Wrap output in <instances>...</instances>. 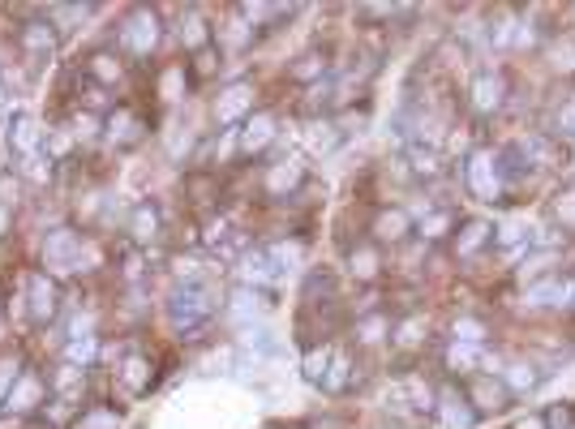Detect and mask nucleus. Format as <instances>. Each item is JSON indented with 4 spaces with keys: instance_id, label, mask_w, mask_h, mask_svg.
Masks as SVG:
<instances>
[{
    "instance_id": "nucleus-1",
    "label": "nucleus",
    "mask_w": 575,
    "mask_h": 429,
    "mask_svg": "<svg viewBox=\"0 0 575 429\" xmlns=\"http://www.w3.org/2000/svg\"><path fill=\"white\" fill-rule=\"evenodd\" d=\"M57 26L48 22V17H30V22H22V26L14 30V43L17 52L30 60V69H43L48 60L57 57Z\"/></svg>"
},
{
    "instance_id": "nucleus-2",
    "label": "nucleus",
    "mask_w": 575,
    "mask_h": 429,
    "mask_svg": "<svg viewBox=\"0 0 575 429\" xmlns=\"http://www.w3.org/2000/svg\"><path fill=\"white\" fill-rule=\"evenodd\" d=\"M60 279L52 271H30L27 275V309H30V322H39V327H48V322H57L60 318Z\"/></svg>"
},
{
    "instance_id": "nucleus-3",
    "label": "nucleus",
    "mask_w": 575,
    "mask_h": 429,
    "mask_svg": "<svg viewBox=\"0 0 575 429\" xmlns=\"http://www.w3.org/2000/svg\"><path fill=\"white\" fill-rule=\"evenodd\" d=\"M48 400H52V382L39 370H22L14 378V386H9V395H5V413L30 416V413H39Z\"/></svg>"
},
{
    "instance_id": "nucleus-4",
    "label": "nucleus",
    "mask_w": 575,
    "mask_h": 429,
    "mask_svg": "<svg viewBox=\"0 0 575 429\" xmlns=\"http://www.w3.org/2000/svg\"><path fill=\"white\" fill-rule=\"evenodd\" d=\"M116 43H121V52H129V57H138V60L151 57L154 47H159V14H151V9H129Z\"/></svg>"
},
{
    "instance_id": "nucleus-5",
    "label": "nucleus",
    "mask_w": 575,
    "mask_h": 429,
    "mask_svg": "<svg viewBox=\"0 0 575 429\" xmlns=\"http://www.w3.org/2000/svg\"><path fill=\"white\" fill-rule=\"evenodd\" d=\"M168 314H172V322H176L181 330H197L207 318L215 314L211 292H207V288H197V284L176 288V292H172V300H168Z\"/></svg>"
},
{
    "instance_id": "nucleus-6",
    "label": "nucleus",
    "mask_w": 575,
    "mask_h": 429,
    "mask_svg": "<svg viewBox=\"0 0 575 429\" xmlns=\"http://www.w3.org/2000/svg\"><path fill=\"white\" fill-rule=\"evenodd\" d=\"M82 249H86V241L78 236V232H69V228L48 232V241H43V257H48L52 275H57V271H78V275H82Z\"/></svg>"
},
{
    "instance_id": "nucleus-7",
    "label": "nucleus",
    "mask_w": 575,
    "mask_h": 429,
    "mask_svg": "<svg viewBox=\"0 0 575 429\" xmlns=\"http://www.w3.org/2000/svg\"><path fill=\"white\" fill-rule=\"evenodd\" d=\"M463 400L473 403V413H503L511 403V391L503 386V378H490V373H473L468 386H463Z\"/></svg>"
},
{
    "instance_id": "nucleus-8",
    "label": "nucleus",
    "mask_w": 575,
    "mask_h": 429,
    "mask_svg": "<svg viewBox=\"0 0 575 429\" xmlns=\"http://www.w3.org/2000/svg\"><path fill=\"white\" fill-rule=\"evenodd\" d=\"M412 228H417L412 211H404V206H382V211L374 214V224H369V236L378 245H404L408 236H412Z\"/></svg>"
},
{
    "instance_id": "nucleus-9",
    "label": "nucleus",
    "mask_w": 575,
    "mask_h": 429,
    "mask_svg": "<svg viewBox=\"0 0 575 429\" xmlns=\"http://www.w3.org/2000/svg\"><path fill=\"white\" fill-rule=\"evenodd\" d=\"M253 99H258V95H253L250 82H228L224 95H219V103H215V120L228 125V129L237 125V120H250V116H253Z\"/></svg>"
},
{
    "instance_id": "nucleus-10",
    "label": "nucleus",
    "mask_w": 575,
    "mask_h": 429,
    "mask_svg": "<svg viewBox=\"0 0 575 429\" xmlns=\"http://www.w3.org/2000/svg\"><path fill=\"white\" fill-rule=\"evenodd\" d=\"M463 181H468V189L477 194V198H498V189H503V172H498V163H494V155H473L468 159V168H463Z\"/></svg>"
},
{
    "instance_id": "nucleus-11",
    "label": "nucleus",
    "mask_w": 575,
    "mask_h": 429,
    "mask_svg": "<svg viewBox=\"0 0 575 429\" xmlns=\"http://www.w3.org/2000/svg\"><path fill=\"white\" fill-rule=\"evenodd\" d=\"M86 78H91L99 90L125 82V57H121L116 47H99V52H91V60H86Z\"/></svg>"
},
{
    "instance_id": "nucleus-12",
    "label": "nucleus",
    "mask_w": 575,
    "mask_h": 429,
    "mask_svg": "<svg viewBox=\"0 0 575 429\" xmlns=\"http://www.w3.org/2000/svg\"><path fill=\"white\" fill-rule=\"evenodd\" d=\"M159 232H164V219H159V206L154 202H138L133 211H129V224H125V236L129 245H151L159 241Z\"/></svg>"
},
{
    "instance_id": "nucleus-13",
    "label": "nucleus",
    "mask_w": 575,
    "mask_h": 429,
    "mask_svg": "<svg viewBox=\"0 0 575 429\" xmlns=\"http://www.w3.org/2000/svg\"><path fill=\"white\" fill-rule=\"evenodd\" d=\"M468 99H473L477 112H498L503 99H506V78H503V73H494V69L477 73L473 86H468Z\"/></svg>"
},
{
    "instance_id": "nucleus-14",
    "label": "nucleus",
    "mask_w": 575,
    "mask_h": 429,
    "mask_svg": "<svg viewBox=\"0 0 575 429\" xmlns=\"http://www.w3.org/2000/svg\"><path fill=\"white\" fill-rule=\"evenodd\" d=\"M262 185H267V194H271V198H288V194H296V189L305 185V168H301L296 159H283V163L267 168V176H262Z\"/></svg>"
},
{
    "instance_id": "nucleus-15",
    "label": "nucleus",
    "mask_w": 575,
    "mask_h": 429,
    "mask_svg": "<svg viewBox=\"0 0 575 429\" xmlns=\"http://www.w3.org/2000/svg\"><path fill=\"white\" fill-rule=\"evenodd\" d=\"M9 146H14L17 159L35 155V151H43V133H39V120L27 112H17L14 120H9Z\"/></svg>"
},
{
    "instance_id": "nucleus-16",
    "label": "nucleus",
    "mask_w": 575,
    "mask_h": 429,
    "mask_svg": "<svg viewBox=\"0 0 575 429\" xmlns=\"http://www.w3.org/2000/svg\"><path fill=\"white\" fill-rule=\"evenodd\" d=\"M425 335H430V322H425V314H404L391 327V343L399 348V352H417V348L425 343Z\"/></svg>"
},
{
    "instance_id": "nucleus-17",
    "label": "nucleus",
    "mask_w": 575,
    "mask_h": 429,
    "mask_svg": "<svg viewBox=\"0 0 575 429\" xmlns=\"http://www.w3.org/2000/svg\"><path fill=\"white\" fill-rule=\"evenodd\" d=\"M404 163H408V172H412V181H434L438 172H442V155H438L434 146H425V142L408 146Z\"/></svg>"
},
{
    "instance_id": "nucleus-18",
    "label": "nucleus",
    "mask_w": 575,
    "mask_h": 429,
    "mask_svg": "<svg viewBox=\"0 0 575 429\" xmlns=\"http://www.w3.org/2000/svg\"><path fill=\"white\" fill-rule=\"evenodd\" d=\"M57 159L48 155V151H35V155H27V159H17V176L27 181V185H52L57 181Z\"/></svg>"
},
{
    "instance_id": "nucleus-19",
    "label": "nucleus",
    "mask_w": 575,
    "mask_h": 429,
    "mask_svg": "<svg viewBox=\"0 0 575 429\" xmlns=\"http://www.w3.org/2000/svg\"><path fill=\"white\" fill-rule=\"evenodd\" d=\"M103 133L112 138L116 146H133L142 138V120H138V112L133 108H116L108 120H103Z\"/></svg>"
},
{
    "instance_id": "nucleus-20",
    "label": "nucleus",
    "mask_w": 575,
    "mask_h": 429,
    "mask_svg": "<svg viewBox=\"0 0 575 429\" xmlns=\"http://www.w3.org/2000/svg\"><path fill=\"white\" fill-rule=\"evenodd\" d=\"M490 236H494V228L485 224V219H468V224L455 228V254H460V257L481 254V249L490 245Z\"/></svg>"
},
{
    "instance_id": "nucleus-21",
    "label": "nucleus",
    "mask_w": 575,
    "mask_h": 429,
    "mask_svg": "<svg viewBox=\"0 0 575 429\" xmlns=\"http://www.w3.org/2000/svg\"><path fill=\"white\" fill-rule=\"evenodd\" d=\"M498 378H503V386L511 391V395H528V391L541 386V370H537L533 361H511Z\"/></svg>"
},
{
    "instance_id": "nucleus-22",
    "label": "nucleus",
    "mask_w": 575,
    "mask_h": 429,
    "mask_svg": "<svg viewBox=\"0 0 575 429\" xmlns=\"http://www.w3.org/2000/svg\"><path fill=\"white\" fill-rule=\"evenodd\" d=\"M275 138V116L271 112H253L240 129V151H262V146Z\"/></svg>"
},
{
    "instance_id": "nucleus-23",
    "label": "nucleus",
    "mask_w": 575,
    "mask_h": 429,
    "mask_svg": "<svg viewBox=\"0 0 575 429\" xmlns=\"http://www.w3.org/2000/svg\"><path fill=\"white\" fill-rule=\"evenodd\" d=\"M288 78H293L296 86H318L326 78V52H305V57L293 60V69H288Z\"/></svg>"
},
{
    "instance_id": "nucleus-24",
    "label": "nucleus",
    "mask_w": 575,
    "mask_h": 429,
    "mask_svg": "<svg viewBox=\"0 0 575 429\" xmlns=\"http://www.w3.org/2000/svg\"><path fill=\"white\" fill-rule=\"evenodd\" d=\"M352 382H357V373H352V357L335 348V357H331V370H326V378H323V391H326V395H344Z\"/></svg>"
},
{
    "instance_id": "nucleus-25",
    "label": "nucleus",
    "mask_w": 575,
    "mask_h": 429,
    "mask_svg": "<svg viewBox=\"0 0 575 429\" xmlns=\"http://www.w3.org/2000/svg\"><path fill=\"white\" fill-rule=\"evenodd\" d=\"M116 378H121V382H125L133 395H142V391L151 386V357H142V352H129Z\"/></svg>"
},
{
    "instance_id": "nucleus-26",
    "label": "nucleus",
    "mask_w": 575,
    "mask_h": 429,
    "mask_svg": "<svg viewBox=\"0 0 575 429\" xmlns=\"http://www.w3.org/2000/svg\"><path fill=\"white\" fill-rule=\"evenodd\" d=\"M275 271H280V267L271 262L267 249H250V254L240 257V275H245V288H250V284H267Z\"/></svg>"
},
{
    "instance_id": "nucleus-27",
    "label": "nucleus",
    "mask_w": 575,
    "mask_h": 429,
    "mask_svg": "<svg viewBox=\"0 0 575 429\" xmlns=\"http://www.w3.org/2000/svg\"><path fill=\"white\" fill-rule=\"evenodd\" d=\"M181 43L189 47V52H202V47H211V26H207V17L197 14V9H189L181 22Z\"/></svg>"
},
{
    "instance_id": "nucleus-28",
    "label": "nucleus",
    "mask_w": 575,
    "mask_h": 429,
    "mask_svg": "<svg viewBox=\"0 0 575 429\" xmlns=\"http://www.w3.org/2000/svg\"><path fill=\"white\" fill-rule=\"evenodd\" d=\"M348 267L357 279H374V275L382 271V254H378V245H357L348 254Z\"/></svg>"
},
{
    "instance_id": "nucleus-29",
    "label": "nucleus",
    "mask_w": 575,
    "mask_h": 429,
    "mask_svg": "<svg viewBox=\"0 0 575 429\" xmlns=\"http://www.w3.org/2000/svg\"><path fill=\"white\" fill-rule=\"evenodd\" d=\"M339 142H344V133H339L335 120H314V125H309V146H314L318 155H331Z\"/></svg>"
},
{
    "instance_id": "nucleus-30",
    "label": "nucleus",
    "mask_w": 575,
    "mask_h": 429,
    "mask_svg": "<svg viewBox=\"0 0 575 429\" xmlns=\"http://www.w3.org/2000/svg\"><path fill=\"white\" fill-rule=\"evenodd\" d=\"M331 357H335V348H331V343H314V348H305V378H309V382L323 386L326 370H331Z\"/></svg>"
},
{
    "instance_id": "nucleus-31",
    "label": "nucleus",
    "mask_w": 575,
    "mask_h": 429,
    "mask_svg": "<svg viewBox=\"0 0 575 429\" xmlns=\"http://www.w3.org/2000/svg\"><path fill=\"white\" fill-rule=\"evenodd\" d=\"M519 151L528 159V168H554V163H559V151H554V142H546V138H524Z\"/></svg>"
},
{
    "instance_id": "nucleus-32",
    "label": "nucleus",
    "mask_w": 575,
    "mask_h": 429,
    "mask_svg": "<svg viewBox=\"0 0 575 429\" xmlns=\"http://www.w3.org/2000/svg\"><path fill=\"white\" fill-rule=\"evenodd\" d=\"M438 408H442V416H447V425H473V421H477L473 403L463 400V395H455V391H447V395L438 400Z\"/></svg>"
},
{
    "instance_id": "nucleus-33",
    "label": "nucleus",
    "mask_w": 575,
    "mask_h": 429,
    "mask_svg": "<svg viewBox=\"0 0 575 429\" xmlns=\"http://www.w3.org/2000/svg\"><path fill=\"white\" fill-rule=\"evenodd\" d=\"M69 133H73V142H78V146L95 142L99 133H103V116H95V112H78V116L69 120Z\"/></svg>"
},
{
    "instance_id": "nucleus-34",
    "label": "nucleus",
    "mask_w": 575,
    "mask_h": 429,
    "mask_svg": "<svg viewBox=\"0 0 575 429\" xmlns=\"http://www.w3.org/2000/svg\"><path fill=\"white\" fill-rule=\"evenodd\" d=\"M451 228H455V211H434L430 219H421V241H442L451 236Z\"/></svg>"
},
{
    "instance_id": "nucleus-35",
    "label": "nucleus",
    "mask_w": 575,
    "mask_h": 429,
    "mask_svg": "<svg viewBox=\"0 0 575 429\" xmlns=\"http://www.w3.org/2000/svg\"><path fill=\"white\" fill-rule=\"evenodd\" d=\"M154 86H159V99H168V103H176V99H185L181 95V86H185V69L181 65H168V69L154 78Z\"/></svg>"
},
{
    "instance_id": "nucleus-36",
    "label": "nucleus",
    "mask_w": 575,
    "mask_h": 429,
    "mask_svg": "<svg viewBox=\"0 0 575 429\" xmlns=\"http://www.w3.org/2000/svg\"><path fill=\"white\" fill-rule=\"evenodd\" d=\"M571 279H562V275H554V279H546V284L533 288L537 300H549V305H562V300H571Z\"/></svg>"
},
{
    "instance_id": "nucleus-37",
    "label": "nucleus",
    "mask_w": 575,
    "mask_h": 429,
    "mask_svg": "<svg viewBox=\"0 0 575 429\" xmlns=\"http://www.w3.org/2000/svg\"><path fill=\"white\" fill-rule=\"evenodd\" d=\"M215 176L211 172H194V176H185V194H189V198H197V206H211L215 202Z\"/></svg>"
},
{
    "instance_id": "nucleus-38",
    "label": "nucleus",
    "mask_w": 575,
    "mask_h": 429,
    "mask_svg": "<svg viewBox=\"0 0 575 429\" xmlns=\"http://www.w3.org/2000/svg\"><path fill=\"white\" fill-rule=\"evenodd\" d=\"M22 189H27V181H22L17 172H0V206H5V211H17Z\"/></svg>"
},
{
    "instance_id": "nucleus-39",
    "label": "nucleus",
    "mask_w": 575,
    "mask_h": 429,
    "mask_svg": "<svg viewBox=\"0 0 575 429\" xmlns=\"http://www.w3.org/2000/svg\"><path fill=\"white\" fill-rule=\"evenodd\" d=\"M357 335H361L365 343H382V335H391V318L387 314H369L357 322Z\"/></svg>"
},
{
    "instance_id": "nucleus-40",
    "label": "nucleus",
    "mask_w": 575,
    "mask_h": 429,
    "mask_svg": "<svg viewBox=\"0 0 575 429\" xmlns=\"http://www.w3.org/2000/svg\"><path fill=\"white\" fill-rule=\"evenodd\" d=\"M232 309H237V314H258V309H267V297H262L258 288H237V292H232Z\"/></svg>"
},
{
    "instance_id": "nucleus-41",
    "label": "nucleus",
    "mask_w": 575,
    "mask_h": 429,
    "mask_svg": "<svg viewBox=\"0 0 575 429\" xmlns=\"http://www.w3.org/2000/svg\"><path fill=\"white\" fill-rule=\"evenodd\" d=\"M554 219H559L562 236H567V232H575V189H567V194H559V198H554Z\"/></svg>"
},
{
    "instance_id": "nucleus-42",
    "label": "nucleus",
    "mask_w": 575,
    "mask_h": 429,
    "mask_svg": "<svg viewBox=\"0 0 575 429\" xmlns=\"http://www.w3.org/2000/svg\"><path fill=\"white\" fill-rule=\"evenodd\" d=\"M447 361H451V370H463V373H473V365H477V348L473 343H451V352H447Z\"/></svg>"
},
{
    "instance_id": "nucleus-43",
    "label": "nucleus",
    "mask_w": 575,
    "mask_h": 429,
    "mask_svg": "<svg viewBox=\"0 0 575 429\" xmlns=\"http://www.w3.org/2000/svg\"><path fill=\"white\" fill-rule=\"evenodd\" d=\"M219 69V47H202V52H194V78H211V73Z\"/></svg>"
},
{
    "instance_id": "nucleus-44",
    "label": "nucleus",
    "mask_w": 575,
    "mask_h": 429,
    "mask_svg": "<svg viewBox=\"0 0 575 429\" xmlns=\"http://www.w3.org/2000/svg\"><path fill=\"white\" fill-rule=\"evenodd\" d=\"M541 421H546V429H571L575 413H571V403H554V408H549Z\"/></svg>"
},
{
    "instance_id": "nucleus-45",
    "label": "nucleus",
    "mask_w": 575,
    "mask_h": 429,
    "mask_svg": "<svg viewBox=\"0 0 575 429\" xmlns=\"http://www.w3.org/2000/svg\"><path fill=\"white\" fill-rule=\"evenodd\" d=\"M559 133L575 138V95L571 99H562V108H559Z\"/></svg>"
},
{
    "instance_id": "nucleus-46",
    "label": "nucleus",
    "mask_w": 575,
    "mask_h": 429,
    "mask_svg": "<svg viewBox=\"0 0 575 429\" xmlns=\"http://www.w3.org/2000/svg\"><path fill=\"white\" fill-rule=\"evenodd\" d=\"M17 361H0V408H5V395H9V386H14V378H17Z\"/></svg>"
},
{
    "instance_id": "nucleus-47",
    "label": "nucleus",
    "mask_w": 575,
    "mask_h": 429,
    "mask_svg": "<svg viewBox=\"0 0 575 429\" xmlns=\"http://www.w3.org/2000/svg\"><path fill=\"white\" fill-rule=\"evenodd\" d=\"M516 429H546V421L541 416H524V421H516Z\"/></svg>"
},
{
    "instance_id": "nucleus-48",
    "label": "nucleus",
    "mask_w": 575,
    "mask_h": 429,
    "mask_svg": "<svg viewBox=\"0 0 575 429\" xmlns=\"http://www.w3.org/2000/svg\"><path fill=\"white\" fill-rule=\"evenodd\" d=\"M571 305H575V288H571Z\"/></svg>"
}]
</instances>
